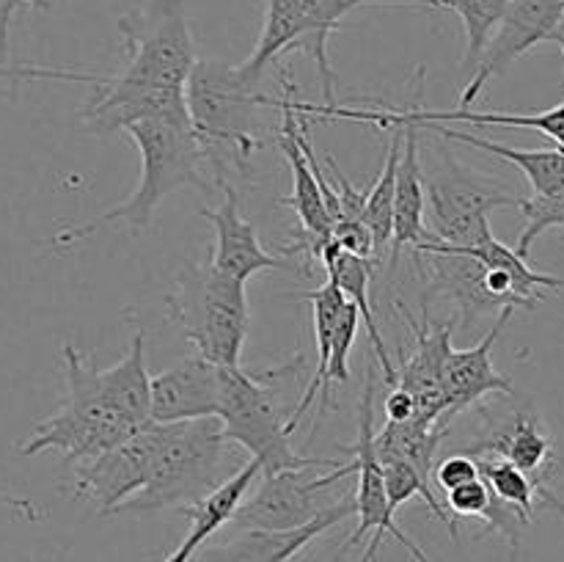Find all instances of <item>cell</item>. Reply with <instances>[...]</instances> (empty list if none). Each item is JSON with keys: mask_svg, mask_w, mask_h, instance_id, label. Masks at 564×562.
<instances>
[{"mask_svg": "<svg viewBox=\"0 0 564 562\" xmlns=\"http://www.w3.org/2000/svg\"><path fill=\"white\" fill-rule=\"evenodd\" d=\"M372 408H375V383L372 372L367 375V386H364L361 395V411H358V441L350 446L352 461H347L350 472L358 477L356 485V516L358 527L356 532L347 538V543L341 549H352V545L361 543L369 532H372V540H369L367 551L358 562H372L378 556L380 545H383L386 538L397 540L408 554L416 562H433L422 551V545L416 540L408 538L400 527H397L394 518V505H391L389 494H386V479H383V463H380L378 452H375V430H372Z\"/></svg>", "mask_w": 564, "mask_h": 562, "instance_id": "obj_9", "label": "cell"}, {"mask_svg": "<svg viewBox=\"0 0 564 562\" xmlns=\"http://www.w3.org/2000/svg\"><path fill=\"white\" fill-rule=\"evenodd\" d=\"M99 386L110 406L130 424L152 422V375L147 369V331L132 334L127 353L110 369H99Z\"/></svg>", "mask_w": 564, "mask_h": 562, "instance_id": "obj_23", "label": "cell"}, {"mask_svg": "<svg viewBox=\"0 0 564 562\" xmlns=\"http://www.w3.org/2000/svg\"><path fill=\"white\" fill-rule=\"evenodd\" d=\"M352 477L350 466L341 463L325 477H314L312 468H284L268 474L262 488L240 505L231 518V527L240 532H292L317 521L339 499H330L328 488L339 479Z\"/></svg>", "mask_w": 564, "mask_h": 562, "instance_id": "obj_10", "label": "cell"}, {"mask_svg": "<svg viewBox=\"0 0 564 562\" xmlns=\"http://www.w3.org/2000/svg\"><path fill=\"white\" fill-rule=\"evenodd\" d=\"M58 0H0V64H9V31L11 20L20 9H39L47 11Z\"/></svg>", "mask_w": 564, "mask_h": 562, "instance_id": "obj_37", "label": "cell"}, {"mask_svg": "<svg viewBox=\"0 0 564 562\" xmlns=\"http://www.w3.org/2000/svg\"><path fill=\"white\" fill-rule=\"evenodd\" d=\"M424 187L430 231L446 246H471L490 226L494 209L521 204L518 193L463 165L452 152H441V160L424 171Z\"/></svg>", "mask_w": 564, "mask_h": 562, "instance_id": "obj_8", "label": "cell"}, {"mask_svg": "<svg viewBox=\"0 0 564 562\" xmlns=\"http://www.w3.org/2000/svg\"><path fill=\"white\" fill-rule=\"evenodd\" d=\"M273 105L281 108V152H284L286 165L292 171V196L279 198V204H286L297 213L301 220V229L306 235L301 248H308L312 257L319 259L323 248L334 240V218L328 213V204H325L323 185H319L317 174H314L312 163H308L306 152H303L301 141L295 136V121H297V108H295V83L286 75L284 97L273 99Z\"/></svg>", "mask_w": 564, "mask_h": 562, "instance_id": "obj_15", "label": "cell"}, {"mask_svg": "<svg viewBox=\"0 0 564 562\" xmlns=\"http://www.w3.org/2000/svg\"><path fill=\"white\" fill-rule=\"evenodd\" d=\"M424 130L438 132V136L449 138V141L468 143V147L479 149V152L496 154L501 160H510L518 171H523V176L532 185V193H554L564 187V149H516L505 147L499 141H490V138L471 136L466 130H455V127L444 125H424Z\"/></svg>", "mask_w": 564, "mask_h": 562, "instance_id": "obj_27", "label": "cell"}, {"mask_svg": "<svg viewBox=\"0 0 564 562\" xmlns=\"http://www.w3.org/2000/svg\"><path fill=\"white\" fill-rule=\"evenodd\" d=\"M0 505L11 507V510H17V512H20V516H25L28 521H39V518H42V512H39V507L33 505L31 499H20V496L0 494Z\"/></svg>", "mask_w": 564, "mask_h": 562, "instance_id": "obj_39", "label": "cell"}, {"mask_svg": "<svg viewBox=\"0 0 564 562\" xmlns=\"http://www.w3.org/2000/svg\"><path fill=\"white\" fill-rule=\"evenodd\" d=\"M358 325H361V312L352 301L345 303V312H341L339 323H336L334 331V347H330V361H328V378H325V389H323V402H319V411L328 408V389L334 383H347L350 380V358L352 342L358 336Z\"/></svg>", "mask_w": 564, "mask_h": 562, "instance_id": "obj_34", "label": "cell"}, {"mask_svg": "<svg viewBox=\"0 0 564 562\" xmlns=\"http://www.w3.org/2000/svg\"><path fill=\"white\" fill-rule=\"evenodd\" d=\"M400 312L405 314L408 325H411L413 336H416V347L413 356L397 367V386L394 389H405L408 395L416 400V419L419 422H452L449 419V400L444 391V369L449 361L452 334H455V323L433 325L430 323L427 303L422 306V320L413 317L402 303H397Z\"/></svg>", "mask_w": 564, "mask_h": 562, "instance_id": "obj_14", "label": "cell"}, {"mask_svg": "<svg viewBox=\"0 0 564 562\" xmlns=\"http://www.w3.org/2000/svg\"><path fill=\"white\" fill-rule=\"evenodd\" d=\"M301 364V356L284 367H270L251 372L246 367H220V408L226 439L251 452L253 461L262 463V474L284 472V468H339L334 457H301L290 444V417L281 413L270 383L281 375L292 372Z\"/></svg>", "mask_w": 564, "mask_h": 562, "instance_id": "obj_5", "label": "cell"}, {"mask_svg": "<svg viewBox=\"0 0 564 562\" xmlns=\"http://www.w3.org/2000/svg\"><path fill=\"white\" fill-rule=\"evenodd\" d=\"M196 551H198L196 545H193V543H187V540H182V545H180V549H174V551H171V554L165 556L163 562H191L193 556H196Z\"/></svg>", "mask_w": 564, "mask_h": 562, "instance_id": "obj_40", "label": "cell"}, {"mask_svg": "<svg viewBox=\"0 0 564 562\" xmlns=\"http://www.w3.org/2000/svg\"><path fill=\"white\" fill-rule=\"evenodd\" d=\"M494 488H490L488 479L479 474L477 479H471V483L460 485V488L446 494V510L457 518H485L490 512V507H494Z\"/></svg>", "mask_w": 564, "mask_h": 562, "instance_id": "obj_35", "label": "cell"}, {"mask_svg": "<svg viewBox=\"0 0 564 562\" xmlns=\"http://www.w3.org/2000/svg\"><path fill=\"white\" fill-rule=\"evenodd\" d=\"M564 25V0H512L505 20L499 22L490 44L485 47L479 66L460 94V108L474 105L494 77L505 75L521 55L538 47L540 42H554L556 31Z\"/></svg>", "mask_w": 564, "mask_h": 562, "instance_id": "obj_12", "label": "cell"}, {"mask_svg": "<svg viewBox=\"0 0 564 562\" xmlns=\"http://www.w3.org/2000/svg\"><path fill=\"white\" fill-rule=\"evenodd\" d=\"M262 472V463L259 461H246V466L240 468L237 474H231L226 483H220L218 488L213 490L209 496H204L198 505L187 507L185 512L191 518V532H187V543H193L196 549H202L215 532H218L224 523H229L235 518V512L240 510L242 501L248 499V490H251L253 479L259 477Z\"/></svg>", "mask_w": 564, "mask_h": 562, "instance_id": "obj_29", "label": "cell"}, {"mask_svg": "<svg viewBox=\"0 0 564 562\" xmlns=\"http://www.w3.org/2000/svg\"><path fill=\"white\" fill-rule=\"evenodd\" d=\"M218 185L224 191V202L215 209L202 207L215 231V246L209 251L215 268L240 281H248L259 270L284 268V259L264 251L253 224L242 218L240 198H237V191L229 185V180H218Z\"/></svg>", "mask_w": 564, "mask_h": 562, "instance_id": "obj_17", "label": "cell"}, {"mask_svg": "<svg viewBox=\"0 0 564 562\" xmlns=\"http://www.w3.org/2000/svg\"><path fill=\"white\" fill-rule=\"evenodd\" d=\"M516 314V306H505L496 317V323L490 325L488 334L477 342L474 347L466 350H452L449 361L444 369V391L446 400H449V419L455 413L466 411L468 406H474L477 400L488 397L490 391H499V395L512 397V380L507 375H501L494 364V345L499 342L501 331L507 328L510 317Z\"/></svg>", "mask_w": 564, "mask_h": 562, "instance_id": "obj_18", "label": "cell"}, {"mask_svg": "<svg viewBox=\"0 0 564 562\" xmlns=\"http://www.w3.org/2000/svg\"><path fill=\"white\" fill-rule=\"evenodd\" d=\"M471 457H505V461L516 463L534 479H540L545 463L554 457V441H551L549 430L543 428L540 417L534 411H518L512 413L507 422L494 424L485 439L471 444L466 450ZM543 483V479H540Z\"/></svg>", "mask_w": 564, "mask_h": 562, "instance_id": "obj_21", "label": "cell"}, {"mask_svg": "<svg viewBox=\"0 0 564 562\" xmlns=\"http://www.w3.org/2000/svg\"><path fill=\"white\" fill-rule=\"evenodd\" d=\"M297 298L312 303L314 336H317V369H314L306 391H303L301 400H297L295 411L290 413V422H286L290 433L297 428V424H301V419L306 417V411L314 406V400H317V397H323L325 378H328L330 347H334V331H336V323H339L341 312H345V303H347L345 292H341V287L336 284L334 279H328L325 284H319L317 290L301 292Z\"/></svg>", "mask_w": 564, "mask_h": 562, "instance_id": "obj_28", "label": "cell"}, {"mask_svg": "<svg viewBox=\"0 0 564 562\" xmlns=\"http://www.w3.org/2000/svg\"><path fill=\"white\" fill-rule=\"evenodd\" d=\"M554 42H556V44H560V47H562V55H564V25L560 28V31H556Z\"/></svg>", "mask_w": 564, "mask_h": 562, "instance_id": "obj_42", "label": "cell"}, {"mask_svg": "<svg viewBox=\"0 0 564 562\" xmlns=\"http://www.w3.org/2000/svg\"><path fill=\"white\" fill-rule=\"evenodd\" d=\"M433 270L430 290L449 295L460 309V328L471 331L479 317L494 309H505L485 287V264L466 253H413Z\"/></svg>", "mask_w": 564, "mask_h": 562, "instance_id": "obj_22", "label": "cell"}, {"mask_svg": "<svg viewBox=\"0 0 564 562\" xmlns=\"http://www.w3.org/2000/svg\"><path fill=\"white\" fill-rule=\"evenodd\" d=\"M512 0H449V9L460 14L466 28V55H463V72H471L479 66L490 36L496 33L499 22L505 20Z\"/></svg>", "mask_w": 564, "mask_h": 562, "instance_id": "obj_31", "label": "cell"}, {"mask_svg": "<svg viewBox=\"0 0 564 562\" xmlns=\"http://www.w3.org/2000/svg\"><path fill=\"white\" fill-rule=\"evenodd\" d=\"M119 33L127 47L124 72L105 75L83 108V125L94 136L187 110L185 88L198 58L185 0H143L119 17Z\"/></svg>", "mask_w": 564, "mask_h": 562, "instance_id": "obj_1", "label": "cell"}, {"mask_svg": "<svg viewBox=\"0 0 564 562\" xmlns=\"http://www.w3.org/2000/svg\"><path fill=\"white\" fill-rule=\"evenodd\" d=\"M402 143H405V127H394L389 138V152L380 169L378 180L369 185L367 207H364V224L375 242V262H383L386 248H391L394 237V193H397V169H400Z\"/></svg>", "mask_w": 564, "mask_h": 562, "instance_id": "obj_30", "label": "cell"}, {"mask_svg": "<svg viewBox=\"0 0 564 562\" xmlns=\"http://www.w3.org/2000/svg\"><path fill=\"white\" fill-rule=\"evenodd\" d=\"M58 3H61V0H58Z\"/></svg>", "mask_w": 564, "mask_h": 562, "instance_id": "obj_43", "label": "cell"}, {"mask_svg": "<svg viewBox=\"0 0 564 562\" xmlns=\"http://www.w3.org/2000/svg\"><path fill=\"white\" fill-rule=\"evenodd\" d=\"M350 516H356V496H341L330 510L306 527L292 532H240L226 543L204 549L196 562H292L314 538Z\"/></svg>", "mask_w": 564, "mask_h": 562, "instance_id": "obj_19", "label": "cell"}, {"mask_svg": "<svg viewBox=\"0 0 564 562\" xmlns=\"http://www.w3.org/2000/svg\"><path fill=\"white\" fill-rule=\"evenodd\" d=\"M314 33L303 17L297 0H268V14H264V28L259 33V42L248 61H242V72L253 83H262L264 69L281 55L292 50H306L312 53Z\"/></svg>", "mask_w": 564, "mask_h": 562, "instance_id": "obj_24", "label": "cell"}, {"mask_svg": "<svg viewBox=\"0 0 564 562\" xmlns=\"http://www.w3.org/2000/svg\"><path fill=\"white\" fill-rule=\"evenodd\" d=\"M538 496H540V499L545 501V505L551 507V510L560 512L562 521H564V499H560V496H556L554 490H551V488H545V485H540V488H538Z\"/></svg>", "mask_w": 564, "mask_h": 562, "instance_id": "obj_41", "label": "cell"}, {"mask_svg": "<svg viewBox=\"0 0 564 562\" xmlns=\"http://www.w3.org/2000/svg\"><path fill=\"white\" fill-rule=\"evenodd\" d=\"M259 83L229 61H198L187 80L185 97L193 127L218 180H226V165H246L259 141L253 138V116L273 99L257 91Z\"/></svg>", "mask_w": 564, "mask_h": 562, "instance_id": "obj_6", "label": "cell"}, {"mask_svg": "<svg viewBox=\"0 0 564 562\" xmlns=\"http://www.w3.org/2000/svg\"><path fill=\"white\" fill-rule=\"evenodd\" d=\"M301 114L319 116V119H352L364 125H375L378 130H394V127L408 125H446V121H460V125H501V127H523V130H538L543 136L554 138L564 149V105L543 110V114H485V110L455 108V110H433V108H405V110H372V108H345V105H306L295 102Z\"/></svg>", "mask_w": 564, "mask_h": 562, "instance_id": "obj_13", "label": "cell"}, {"mask_svg": "<svg viewBox=\"0 0 564 562\" xmlns=\"http://www.w3.org/2000/svg\"><path fill=\"white\" fill-rule=\"evenodd\" d=\"M319 262H323L325 270H328V279H334L336 284L341 287V292H345L347 301L356 303L358 312H361V320H364V325H367L369 339H372V347H375V358H378L380 367H383L386 383L394 389L397 367H394V361H391L389 347H386L383 336H380L378 320H375V312H372V303H369V259L356 257V253H350V251H341L339 242L330 240L328 246L323 248V253H319Z\"/></svg>", "mask_w": 564, "mask_h": 562, "instance_id": "obj_26", "label": "cell"}, {"mask_svg": "<svg viewBox=\"0 0 564 562\" xmlns=\"http://www.w3.org/2000/svg\"><path fill=\"white\" fill-rule=\"evenodd\" d=\"M61 358L66 378L64 402L33 428L25 444H20V455L33 457L44 450H55L69 466H80L124 444L141 428L127 422L108 402L99 386V364L94 353L83 356L72 342H64Z\"/></svg>", "mask_w": 564, "mask_h": 562, "instance_id": "obj_4", "label": "cell"}, {"mask_svg": "<svg viewBox=\"0 0 564 562\" xmlns=\"http://www.w3.org/2000/svg\"><path fill=\"white\" fill-rule=\"evenodd\" d=\"M169 430L171 424L149 422L124 444L75 466V494L97 501L99 516H113L116 507L147 485L149 468L169 439Z\"/></svg>", "mask_w": 564, "mask_h": 562, "instance_id": "obj_11", "label": "cell"}, {"mask_svg": "<svg viewBox=\"0 0 564 562\" xmlns=\"http://www.w3.org/2000/svg\"><path fill=\"white\" fill-rule=\"evenodd\" d=\"M127 136L135 141L141 152V180L132 196L105 213L94 215L88 224L72 226L50 237L53 246H72V242L91 237L94 231L108 224H124L127 229L141 231L152 224L160 202L185 185L207 187V149L193 127L191 110L185 114L152 116L127 127ZM213 169V165H209Z\"/></svg>", "mask_w": 564, "mask_h": 562, "instance_id": "obj_2", "label": "cell"}, {"mask_svg": "<svg viewBox=\"0 0 564 562\" xmlns=\"http://www.w3.org/2000/svg\"><path fill=\"white\" fill-rule=\"evenodd\" d=\"M386 422H411L416 419V400L405 389H391L386 400Z\"/></svg>", "mask_w": 564, "mask_h": 562, "instance_id": "obj_38", "label": "cell"}, {"mask_svg": "<svg viewBox=\"0 0 564 562\" xmlns=\"http://www.w3.org/2000/svg\"><path fill=\"white\" fill-rule=\"evenodd\" d=\"M229 444L220 417L174 422L149 468L147 485L124 505L116 507L113 516H147L171 507L187 510L198 505L204 496L213 494L220 483L246 466L235 461Z\"/></svg>", "mask_w": 564, "mask_h": 562, "instance_id": "obj_3", "label": "cell"}, {"mask_svg": "<svg viewBox=\"0 0 564 562\" xmlns=\"http://www.w3.org/2000/svg\"><path fill=\"white\" fill-rule=\"evenodd\" d=\"M171 317L187 336L193 350L218 367H237L248 336L246 281L226 275L207 253L191 264L169 298Z\"/></svg>", "mask_w": 564, "mask_h": 562, "instance_id": "obj_7", "label": "cell"}, {"mask_svg": "<svg viewBox=\"0 0 564 562\" xmlns=\"http://www.w3.org/2000/svg\"><path fill=\"white\" fill-rule=\"evenodd\" d=\"M479 461H474L471 455H466V452H460V455H452L446 457L441 466H435V485H438L441 490H455L460 488V485L471 483V479L479 477Z\"/></svg>", "mask_w": 564, "mask_h": 562, "instance_id": "obj_36", "label": "cell"}, {"mask_svg": "<svg viewBox=\"0 0 564 562\" xmlns=\"http://www.w3.org/2000/svg\"><path fill=\"white\" fill-rule=\"evenodd\" d=\"M518 209L523 213V226L521 237H518V248L523 259H529V251H532L534 240H538L543 231L556 229V226H564V187L554 193H532V196H521V204Z\"/></svg>", "mask_w": 564, "mask_h": 562, "instance_id": "obj_33", "label": "cell"}, {"mask_svg": "<svg viewBox=\"0 0 564 562\" xmlns=\"http://www.w3.org/2000/svg\"><path fill=\"white\" fill-rule=\"evenodd\" d=\"M218 408L220 367L198 353L152 375V422H193L218 417Z\"/></svg>", "mask_w": 564, "mask_h": 562, "instance_id": "obj_16", "label": "cell"}, {"mask_svg": "<svg viewBox=\"0 0 564 562\" xmlns=\"http://www.w3.org/2000/svg\"><path fill=\"white\" fill-rule=\"evenodd\" d=\"M416 125L405 127V143H402L400 169H397V193H394V237H391V259H400L405 248L416 251L422 242L435 240L427 229V187H424V169L419 160Z\"/></svg>", "mask_w": 564, "mask_h": 562, "instance_id": "obj_20", "label": "cell"}, {"mask_svg": "<svg viewBox=\"0 0 564 562\" xmlns=\"http://www.w3.org/2000/svg\"><path fill=\"white\" fill-rule=\"evenodd\" d=\"M303 17H306L308 28L314 33L312 44V58L317 64L319 83H323V105H336L334 94V72H330L328 61V39L330 33L339 31L341 20L350 14L352 9H361V6H422V9H449V0H297Z\"/></svg>", "mask_w": 564, "mask_h": 562, "instance_id": "obj_25", "label": "cell"}, {"mask_svg": "<svg viewBox=\"0 0 564 562\" xmlns=\"http://www.w3.org/2000/svg\"><path fill=\"white\" fill-rule=\"evenodd\" d=\"M479 472H482V477L488 479V485L499 499L516 507L532 523L534 496H538V488L543 485L540 479H534L532 474H527L516 463L505 461V457H479Z\"/></svg>", "mask_w": 564, "mask_h": 562, "instance_id": "obj_32", "label": "cell"}]
</instances>
